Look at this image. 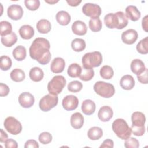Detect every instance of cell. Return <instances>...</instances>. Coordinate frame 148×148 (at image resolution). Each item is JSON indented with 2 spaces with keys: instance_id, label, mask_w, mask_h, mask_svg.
Returning a JSON list of instances; mask_svg holds the SVG:
<instances>
[{
  "instance_id": "1",
  "label": "cell",
  "mask_w": 148,
  "mask_h": 148,
  "mask_svg": "<svg viewBox=\"0 0 148 148\" xmlns=\"http://www.w3.org/2000/svg\"><path fill=\"white\" fill-rule=\"evenodd\" d=\"M50 48V45L47 39L44 38H36L29 47V56L39 64L46 65L50 62L51 57Z\"/></svg>"
},
{
  "instance_id": "10",
  "label": "cell",
  "mask_w": 148,
  "mask_h": 148,
  "mask_svg": "<svg viewBox=\"0 0 148 148\" xmlns=\"http://www.w3.org/2000/svg\"><path fill=\"white\" fill-rule=\"evenodd\" d=\"M82 12L91 18H99L101 14V8L97 4L86 3L82 7Z\"/></svg>"
},
{
  "instance_id": "5",
  "label": "cell",
  "mask_w": 148,
  "mask_h": 148,
  "mask_svg": "<svg viewBox=\"0 0 148 148\" xmlns=\"http://www.w3.org/2000/svg\"><path fill=\"white\" fill-rule=\"evenodd\" d=\"M83 68L92 69L101 65L102 62V56L99 51H93L86 53L82 58Z\"/></svg>"
},
{
  "instance_id": "49",
  "label": "cell",
  "mask_w": 148,
  "mask_h": 148,
  "mask_svg": "<svg viewBox=\"0 0 148 148\" xmlns=\"http://www.w3.org/2000/svg\"><path fill=\"white\" fill-rule=\"evenodd\" d=\"M8 138V134L2 130L1 129V134H0V142L1 143L5 142Z\"/></svg>"
},
{
  "instance_id": "33",
  "label": "cell",
  "mask_w": 148,
  "mask_h": 148,
  "mask_svg": "<svg viewBox=\"0 0 148 148\" xmlns=\"http://www.w3.org/2000/svg\"><path fill=\"white\" fill-rule=\"evenodd\" d=\"M99 73L102 78L109 80L113 76L114 71L111 66L109 65H104L101 68Z\"/></svg>"
},
{
  "instance_id": "23",
  "label": "cell",
  "mask_w": 148,
  "mask_h": 148,
  "mask_svg": "<svg viewBox=\"0 0 148 148\" xmlns=\"http://www.w3.org/2000/svg\"><path fill=\"white\" fill-rule=\"evenodd\" d=\"M19 34L21 38L24 39H30L34 35V29L32 27L29 25H22L18 31Z\"/></svg>"
},
{
  "instance_id": "8",
  "label": "cell",
  "mask_w": 148,
  "mask_h": 148,
  "mask_svg": "<svg viewBox=\"0 0 148 148\" xmlns=\"http://www.w3.org/2000/svg\"><path fill=\"white\" fill-rule=\"evenodd\" d=\"M58 101V98L57 95L49 94L40 99L39 106L42 111L48 112L57 105Z\"/></svg>"
},
{
  "instance_id": "18",
  "label": "cell",
  "mask_w": 148,
  "mask_h": 148,
  "mask_svg": "<svg viewBox=\"0 0 148 148\" xmlns=\"http://www.w3.org/2000/svg\"><path fill=\"white\" fill-rule=\"evenodd\" d=\"M70 123L73 128L76 130L80 129L83 125L84 117L80 113L76 112L72 114L70 119Z\"/></svg>"
},
{
  "instance_id": "22",
  "label": "cell",
  "mask_w": 148,
  "mask_h": 148,
  "mask_svg": "<svg viewBox=\"0 0 148 148\" xmlns=\"http://www.w3.org/2000/svg\"><path fill=\"white\" fill-rule=\"evenodd\" d=\"M81 108L84 114L91 115L95 110V103L91 99H86L82 102Z\"/></svg>"
},
{
  "instance_id": "50",
  "label": "cell",
  "mask_w": 148,
  "mask_h": 148,
  "mask_svg": "<svg viewBox=\"0 0 148 148\" xmlns=\"http://www.w3.org/2000/svg\"><path fill=\"white\" fill-rule=\"evenodd\" d=\"M66 2L68 3L69 5L71 6H78L81 2L82 1L80 0H66Z\"/></svg>"
},
{
  "instance_id": "19",
  "label": "cell",
  "mask_w": 148,
  "mask_h": 148,
  "mask_svg": "<svg viewBox=\"0 0 148 148\" xmlns=\"http://www.w3.org/2000/svg\"><path fill=\"white\" fill-rule=\"evenodd\" d=\"M120 85L123 89L130 90L135 86L134 79L130 75H124L120 80Z\"/></svg>"
},
{
  "instance_id": "16",
  "label": "cell",
  "mask_w": 148,
  "mask_h": 148,
  "mask_svg": "<svg viewBox=\"0 0 148 148\" xmlns=\"http://www.w3.org/2000/svg\"><path fill=\"white\" fill-rule=\"evenodd\" d=\"M65 66V60L61 57H56L53 59L50 65L51 72L55 73L62 72Z\"/></svg>"
},
{
  "instance_id": "31",
  "label": "cell",
  "mask_w": 148,
  "mask_h": 148,
  "mask_svg": "<svg viewBox=\"0 0 148 148\" xmlns=\"http://www.w3.org/2000/svg\"><path fill=\"white\" fill-rule=\"evenodd\" d=\"M10 77L13 81L16 82H20L24 80L25 75V72L22 69L16 68L11 71L10 73Z\"/></svg>"
},
{
  "instance_id": "40",
  "label": "cell",
  "mask_w": 148,
  "mask_h": 148,
  "mask_svg": "<svg viewBox=\"0 0 148 148\" xmlns=\"http://www.w3.org/2000/svg\"><path fill=\"white\" fill-rule=\"evenodd\" d=\"M24 4L28 10L35 11L39 8L40 1L39 0H25Z\"/></svg>"
},
{
  "instance_id": "27",
  "label": "cell",
  "mask_w": 148,
  "mask_h": 148,
  "mask_svg": "<svg viewBox=\"0 0 148 148\" xmlns=\"http://www.w3.org/2000/svg\"><path fill=\"white\" fill-rule=\"evenodd\" d=\"M12 54L13 57L17 61H23L26 57V55H27L26 49L23 46L19 45L17 46L15 49H14L12 52Z\"/></svg>"
},
{
  "instance_id": "30",
  "label": "cell",
  "mask_w": 148,
  "mask_h": 148,
  "mask_svg": "<svg viewBox=\"0 0 148 148\" xmlns=\"http://www.w3.org/2000/svg\"><path fill=\"white\" fill-rule=\"evenodd\" d=\"M82 72V67L80 65L76 63H73L68 66L67 73L71 77L75 78L78 77Z\"/></svg>"
},
{
  "instance_id": "17",
  "label": "cell",
  "mask_w": 148,
  "mask_h": 148,
  "mask_svg": "<svg viewBox=\"0 0 148 148\" xmlns=\"http://www.w3.org/2000/svg\"><path fill=\"white\" fill-rule=\"evenodd\" d=\"M72 31L77 35H84L87 33V25L83 21L76 20L72 25Z\"/></svg>"
},
{
  "instance_id": "7",
  "label": "cell",
  "mask_w": 148,
  "mask_h": 148,
  "mask_svg": "<svg viewBox=\"0 0 148 148\" xmlns=\"http://www.w3.org/2000/svg\"><path fill=\"white\" fill-rule=\"evenodd\" d=\"M66 79L63 76H54L48 83L47 90L50 94L58 95L60 94L66 85Z\"/></svg>"
},
{
  "instance_id": "36",
  "label": "cell",
  "mask_w": 148,
  "mask_h": 148,
  "mask_svg": "<svg viewBox=\"0 0 148 148\" xmlns=\"http://www.w3.org/2000/svg\"><path fill=\"white\" fill-rule=\"evenodd\" d=\"M88 26L92 32H98L102 27V23L99 18H91L89 21Z\"/></svg>"
},
{
  "instance_id": "25",
  "label": "cell",
  "mask_w": 148,
  "mask_h": 148,
  "mask_svg": "<svg viewBox=\"0 0 148 148\" xmlns=\"http://www.w3.org/2000/svg\"><path fill=\"white\" fill-rule=\"evenodd\" d=\"M56 18L58 24L61 25H67L71 21V16L66 11H59L56 16Z\"/></svg>"
},
{
  "instance_id": "13",
  "label": "cell",
  "mask_w": 148,
  "mask_h": 148,
  "mask_svg": "<svg viewBox=\"0 0 148 148\" xmlns=\"http://www.w3.org/2000/svg\"><path fill=\"white\" fill-rule=\"evenodd\" d=\"M34 102V97L32 94L29 92H22L18 97V102L23 108H29L33 106Z\"/></svg>"
},
{
  "instance_id": "32",
  "label": "cell",
  "mask_w": 148,
  "mask_h": 148,
  "mask_svg": "<svg viewBox=\"0 0 148 148\" xmlns=\"http://www.w3.org/2000/svg\"><path fill=\"white\" fill-rule=\"evenodd\" d=\"M86 45L85 41L81 38H75L71 42L72 49L76 52H80L84 50Z\"/></svg>"
},
{
  "instance_id": "12",
  "label": "cell",
  "mask_w": 148,
  "mask_h": 148,
  "mask_svg": "<svg viewBox=\"0 0 148 148\" xmlns=\"http://www.w3.org/2000/svg\"><path fill=\"white\" fill-rule=\"evenodd\" d=\"M24 12L22 7L17 4H13L9 6L7 10L8 16L12 20H18L23 17Z\"/></svg>"
},
{
  "instance_id": "43",
  "label": "cell",
  "mask_w": 148,
  "mask_h": 148,
  "mask_svg": "<svg viewBox=\"0 0 148 148\" xmlns=\"http://www.w3.org/2000/svg\"><path fill=\"white\" fill-rule=\"evenodd\" d=\"M147 74H148V69L146 68L143 72H142L139 75H137V79L139 80V82L142 84H147V82H148Z\"/></svg>"
},
{
  "instance_id": "45",
  "label": "cell",
  "mask_w": 148,
  "mask_h": 148,
  "mask_svg": "<svg viewBox=\"0 0 148 148\" xmlns=\"http://www.w3.org/2000/svg\"><path fill=\"white\" fill-rule=\"evenodd\" d=\"M5 146L6 148H17L18 144L15 140L13 139H8L5 142Z\"/></svg>"
},
{
  "instance_id": "51",
  "label": "cell",
  "mask_w": 148,
  "mask_h": 148,
  "mask_svg": "<svg viewBox=\"0 0 148 148\" xmlns=\"http://www.w3.org/2000/svg\"><path fill=\"white\" fill-rule=\"evenodd\" d=\"M45 1V2H46V3H49V4H54V3H57L58 2V1Z\"/></svg>"
},
{
  "instance_id": "21",
  "label": "cell",
  "mask_w": 148,
  "mask_h": 148,
  "mask_svg": "<svg viewBox=\"0 0 148 148\" xmlns=\"http://www.w3.org/2000/svg\"><path fill=\"white\" fill-rule=\"evenodd\" d=\"M131 71L135 75H139L143 72L146 69L144 62L139 59H134L130 65Z\"/></svg>"
},
{
  "instance_id": "11",
  "label": "cell",
  "mask_w": 148,
  "mask_h": 148,
  "mask_svg": "<svg viewBox=\"0 0 148 148\" xmlns=\"http://www.w3.org/2000/svg\"><path fill=\"white\" fill-rule=\"evenodd\" d=\"M79 105L78 98L73 95H68L65 96L62 101V105L64 109L67 111H71L76 109Z\"/></svg>"
},
{
  "instance_id": "29",
  "label": "cell",
  "mask_w": 148,
  "mask_h": 148,
  "mask_svg": "<svg viewBox=\"0 0 148 148\" xmlns=\"http://www.w3.org/2000/svg\"><path fill=\"white\" fill-rule=\"evenodd\" d=\"M103 135L102 130L98 127H92L90 128L87 132L88 138L92 140H96L100 139Z\"/></svg>"
},
{
  "instance_id": "3",
  "label": "cell",
  "mask_w": 148,
  "mask_h": 148,
  "mask_svg": "<svg viewBox=\"0 0 148 148\" xmlns=\"http://www.w3.org/2000/svg\"><path fill=\"white\" fill-rule=\"evenodd\" d=\"M131 132L135 136H142L145 132L146 117L145 114L140 112H135L131 115Z\"/></svg>"
},
{
  "instance_id": "39",
  "label": "cell",
  "mask_w": 148,
  "mask_h": 148,
  "mask_svg": "<svg viewBox=\"0 0 148 148\" xmlns=\"http://www.w3.org/2000/svg\"><path fill=\"white\" fill-rule=\"evenodd\" d=\"M68 90L72 92H78L82 90L83 88L82 83L77 80L71 82L68 84Z\"/></svg>"
},
{
  "instance_id": "41",
  "label": "cell",
  "mask_w": 148,
  "mask_h": 148,
  "mask_svg": "<svg viewBox=\"0 0 148 148\" xmlns=\"http://www.w3.org/2000/svg\"><path fill=\"white\" fill-rule=\"evenodd\" d=\"M39 140L43 145L48 144L52 140V135L48 132H42L39 135Z\"/></svg>"
},
{
  "instance_id": "28",
  "label": "cell",
  "mask_w": 148,
  "mask_h": 148,
  "mask_svg": "<svg viewBox=\"0 0 148 148\" xmlns=\"http://www.w3.org/2000/svg\"><path fill=\"white\" fill-rule=\"evenodd\" d=\"M1 42L6 47H12L17 41V36L14 32H12L10 34L1 36Z\"/></svg>"
},
{
  "instance_id": "38",
  "label": "cell",
  "mask_w": 148,
  "mask_h": 148,
  "mask_svg": "<svg viewBox=\"0 0 148 148\" xmlns=\"http://www.w3.org/2000/svg\"><path fill=\"white\" fill-rule=\"evenodd\" d=\"M12 65L11 58L7 56H2L0 58V68L1 70L6 71L9 70Z\"/></svg>"
},
{
  "instance_id": "24",
  "label": "cell",
  "mask_w": 148,
  "mask_h": 148,
  "mask_svg": "<svg viewBox=\"0 0 148 148\" xmlns=\"http://www.w3.org/2000/svg\"><path fill=\"white\" fill-rule=\"evenodd\" d=\"M36 29L40 34H47L49 32L51 29V24L50 22L46 19H41L36 23Z\"/></svg>"
},
{
  "instance_id": "48",
  "label": "cell",
  "mask_w": 148,
  "mask_h": 148,
  "mask_svg": "<svg viewBox=\"0 0 148 148\" xmlns=\"http://www.w3.org/2000/svg\"><path fill=\"white\" fill-rule=\"evenodd\" d=\"M147 18H148V16L146 15L145 16L142 21V28L144 31L146 32H147L148 30V25H147Z\"/></svg>"
},
{
  "instance_id": "20",
  "label": "cell",
  "mask_w": 148,
  "mask_h": 148,
  "mask_svg": "<svg viewBox=\"0 0 148 148\" xmlns=\"http://www.w3.org/2000/svg\"><path fill=\"white\" fill-rule=\"evenodd\" d=\"M126 16L133 21H138L141 16L140 11L137 9L135 6L129 5L125 8Z\"/></svg>"
},
{
  "instance_id": "46",
  "label": "cell",
  "mask_w": 148,
  "mask_h": 148,
  "mask_svg": "<svg viewBox=\"0 0 148 148\" xmlns=\"http://www.w3.org/2000/svg\"><path fill=\"white\" fill-rule=\"evenodd\" d=\"M39 147L38 142L34 139L28 140L24 145V148H38Z\"/></svg>"
},
{
  "instance_id": "14",
  "label": "cell",
  "mask_w": 148,
  "mask_h": 148,
  "mask_svg": "<svg viewBox=\"0 0 148 148\" xmlns=\"http://www.w3.org/2000/svg\"><path fill=\"white\" fill-rule=\"evenodd\" d=\"M138 34L134 29H129L123 32L121 34V40L127 45H132L137 40Z\"/></svg>"
},
{
  "instance_id": "42",
  "label": "cell",
  "mask_w": 148,
  "mask_h": 148,
  "mask_svg": "<svg viewBox=\"0 0 148 148\" xmlns=\"http://www.w3.org/2000/svg\"><path fill=\"white\" fill-rule=\"evenodd\" d=\"M124 146L126 148H138L139 147V142L136 138L130 137L125 140Z\"/></svg>"
},
{
  "instance_id": "2",
  "label": "cell",
  "mask_w": 148,
  "mask_h": 148,
  "mask_svg": "<svg viewBox=\"0 0 148 148\" xmlns=\"http://www.w3.org/2000/svg\"><path fill=\"white\" fill-rule=\"evenodd\" d=\"M104 23L108 28L121 29L128 25V18L125 14L121 11L115 13H109L105 16Z\"/></svg>"
},
{
  "instance_id": "26",
  "label": "cell",
  "mask_w": 148,
  "mask_h": 148,
  "mask_svg": "<svg viewBox=\"0 0 148 148\" xmlns=\"http://www.w3.org/2000/svg\"><path fill=\"white\" fill-rule=\"evenodd\" d=\"M29 76L30 79L34 82H40L44 76V73L42 69L39 67H34L29 71Z\"/></svg>"
},
{
  "instance_id": "44",
  "label": "cell",
  "mask_w": 148,
  "mask_h": 148,
  "mask_svg": "<svg viewBox=\"0 0 148 148\" xmlns=\"http://www.w3.org/2000/svg\"><path fill=\"white\" fill-rule=\"evenodd\" d=\"M9 92V87L6 84L3 83H0V96L5 97L8 95Z\"/></svg>"
},
{
  "instance_id": "47",
  "label": "cell",
  "mask_w": 148,
  "mask_h": 148,
  "mask_svg": "<svg viewBox=\"0 0 148 148\" xmlns=\"http://www.w3.org/2000/svg\"><path fill=\"white\" fill-rule=\"evenodd\" d=\"M114 146V142L112 139H105L103 143L101 144V145L99 146L100 148H105V147H109V148H113Z\"/></svg>"
},
{
  "instance_id": "34",
  "label": "cell",
  "mask_w": 148,
  "mask_h": 148,
  "mask_svg": "<svg viewBox=\"0 0 148 148\" xmlns=\"http://www.w3.org/2000/svg\"><path fill=\"white\" fill-rule=\"evenodd\" d=\"M12 32V24L7 21L0 22V35L1 36H6Z\"/></svg>"
},
{
  "instance_id": "37",
  "label": "cell",
  "mask_w": 148,
  "mask_h": 148,
  "mask_svg": "<svg viewBox=\"0 0 148 148\" xmlns=\"http://www.w3.org/2000/svg\"><path fill=\"white\" fill-rule=\"evenodd\" d=\"M94 76V71L93 69H86L82 68V72L79 75V77L83 81H89L91 80Z\"/></svg>"
},
{
  "instance_id": "6",
  "label": "cell",
  "mask_w": 148,
  "mask_h": 148,
  "mask_svg": "<svg viewBox=\"0 0 148 148\" xmlns=\"http://www.w3.org/2000/svg\"><path fill=\"white\" fill-rule=\"evenodd\" d=\"M93 88L94 91L103 98H110L115 92L114 87L113 84L103 81L97 82Z\"/></svg>"
},
{
  "instance_id": "35",
  "label": "cell",
  "mask_w": 148,
  "mask_h": 148,
  "mask_svg": "<svg viewBox=\"0 0 148 148\" xmlns=\"http://www.w3.org/2000/svg\"><path fill=\"white\" fill-rule=\"evenodd\" d=\"M138 53L142 54H146L148 53V36L142 39L137 44L136 47Z\"/></svg>"
},
{
  "instance_id": "4",
  "label": "cell",
  "mask_w": 148,
  "mask_h": 148,
  "mask_svg": "<svg viewBox=\"0 0 148 148\" xmlns=\"http://www.w3.org/2000/svg\"><path fill=\"white\" fill-rule=\"evenodd\" d=\"M112 130L116 135L122 140H126L131 135V130L123 119H117L112 123Z\"/></svg>"
},
{
  "instance_id": "15",
  "label": "cell",
  "mask_w": 148,
  "mask_h": 148,
  "mask_svg": "<svg viewBox=\"0 0 148 148\" xmlns=\"http://www.w3.org/2000/svg\"><path fill=\"white\" fill-rule=\"evenodd\" d=\"M113 110L109 106H102L98 113V117L99 119L103 122L109 121L113 117Z\"/></svg>"
},
{
  "instance_id": "9",
  "label": "cell",
  "mask_w": 148,
  "mask_h": 148,
  "mask_svg": "<svg viewBox=\"0 0 148 148\" xmlns=\"http://www.w3.org/2000/svg\"><path fill=\"white\" fill-rule=\"evenodd\" d=\"M3 125L6 131L12 135H17L22 130V125L20 122L12 116L8 117L5 119Z\"/></svg>"
}]
</instances>
